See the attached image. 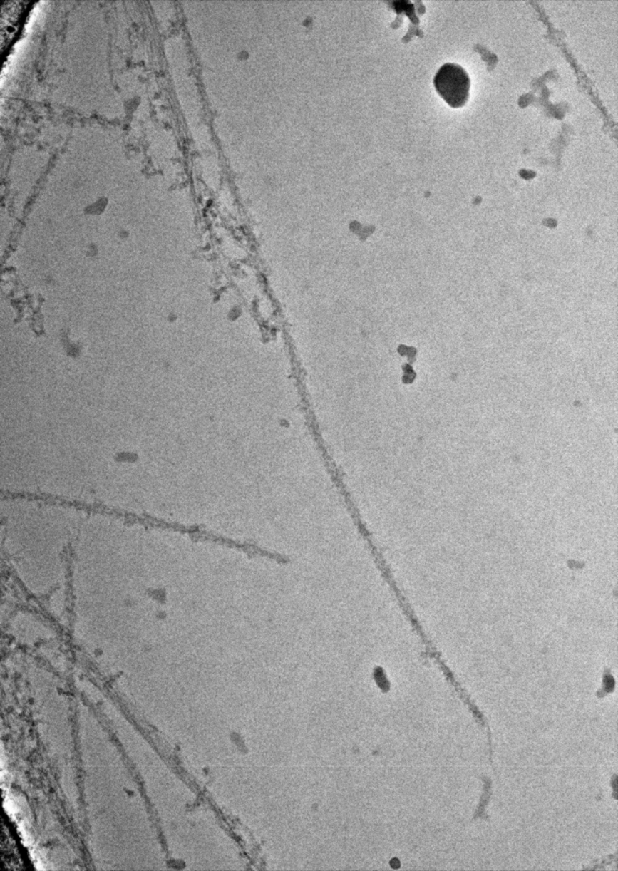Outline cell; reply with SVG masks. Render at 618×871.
<instances>
[{
	"label": "cell",
	"mask_w": 618,
	"mask_h": 871,
	"mask_svg": "<svg viewBox=\"0 0 618 871\" xmlns=\"http://www.w3.org/2000/svg\"><path fill=\"white\" fill-rule=\"evenodd\" d=\"M490 785H492V784H490V780L489 778H485V793L483 796H482L481 803L480 804L479 809H478L477 811V816H481L483 815L485 805L488 804L490 795Z\"/></svg>",
	"instance_id": "2"
},
{
	"label": "cell",
	"mask_w": 618,
	"mask_h": 871,
	"mask_svg": "<svg viewBox=\"0 0 618 871\" xmlns=\"http://www.w3.org/2000/svg\"><path fill=\"white\" fill-rule=\"evenodd\" d=\"M470 78L466 70L455 63H446L438 70L433 85L450 107L461 108L470 98Z\"/></svg>",
	"instance_id": "1"
}]
</instances>
